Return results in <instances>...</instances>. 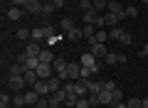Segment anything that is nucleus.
Instances as JSON below:
<instances>
[{
    "instance_id": "nucleus-22",
    "label": "nucleus",
    "mask_w": 148,
    "mask_h": 108,
    "mask_svg": "<svg viewBox=\"0 0 148 108\" xmlns=\"http://www.w3.org/2000/svg\"><path fill=\"white\" fill-rule=\"evenodd\" d=\"M82 17H84V25H94L96 17H99V12H96V10H89V12H84Z\"/></svg>"
},
{
    "instance_id": "nucleus-8",
    "label": "nucleus",
    "mask_w": 148,
    "mask_h": 108,
    "mask_svg": "<svg viewBox=\"0 0 148 108\" xmlns=\"http://www.w3.org/2000/svg\"><path fill=\"white\" fill-rule=\"evenodd\" d=\"M35 71H37V76H40V79H49V76H54V67H52V64H40Z\"/></svg>"
},
{
    "instance_id": "nucleus-38",
    "label": "nucleus",
    "mask_w": 148,
    "mask_h": 108,
    "mask_svg": "<svg viewBox=\"0 0 148 108\" xmlns=\"http://www.w3.org/2000/svg\"><path fill=\"white\" fill-rule=\"evenodd\" d=\"M111 93H114V103H121L123 101V91H121V88H114Z\"/></svg>"
},
{
    "instance_id": "nucleus-10",
    "label": "nucleus",
    "mask_w": 148,
    "mask_h": 108,
    "mask_svg": "<svg viewBox=\"0 0 148 108\" xmlns=\"http://www.w3.org/2000/svg\"><path fill=\"white\" fill-rule=\"evenodd\" d=\"M32 88H35V91L40 93V96H49V93H52V91H49V84H47V79H40V81H37Z\"/></svg>"
},
{
    "instance_id": "nucleus-24",
    "label": "nucleus",
    "mask_w": 148,
    "mask_h": 108,
    "mask_svg": "<svg viewBox=\"0 0 148 108\" xmlns=\"http://www.w3.org/2000/svg\"><path fill=\"white\" fill-rule=\"evenodd\" d=\"M94 10L104 15V12L109 10V0H94Z\"/></svg>"
},
{
    "instance_id": "nucleus-30",
    "label": "nucleus",
    "mask_w": 148,
    "mask_h": 108,
    "mask_svg": "<svg viewBox=\"0 0 148 108\" xmlns=\"http://www.w3.org/2000/svg\"><path fill=\"white\" fill-rule=\"evenodd\" d=\"M54 10H57V5H54V3H45V0H42V15H52Z\"/></svg>"
},
{
    "instance_id": "nucleus-45",
    "label": "nucleus",
    "mask_w": 148,
    "mask_h": 108,
    "mask_svg": "<svg viewBox=\"0 0 148 108\" xmlns=\"http://www.w3.org/2000/svg\"><path fill=\"white\" fill-rule=\"evenodd\" d=\"M54 5H57V10H59V7H64V0H54Z\"/></svg>"
},
{
    "instance_id": "nucleus-21",
    "label": "nucleus",
    "mask_w": 148,
    "mask_h": 108,
    "mask_svg": "<svg viewBox=\"0 0 148 108\" xmlns=\"http://www.w3.org/2000/svg\"><path fill=\"white\" fill-rule=\"evenodd\" d=\"M15 37H17V39H22V42H30V39H32V30H25V27H20V30L15 32Z\"/></svg>"
},
{
    "instance_id": "nucleus-11",
    "label": "nucleus",
    "mask_w": 148,
    "mask_h": 108,
    "mask_svg": "<svg viewBox=\"0 0 148 108\" xmlns=\"http://www.w3.org/2000/svg\"><path fill=\"white\" fill-rule=\"evenodd\" d=\"M79 62H82V67H91V69H94L96 64H99V59H96L94 54H91V52H86V54H82V59H79Z\"/></svg>"
},
{
    "instance_id": "nucleus-37",
    "label": "nucleus",
    "mask_w": 148,
    "mask_h": 108,
    "mask_svg": "<svg viewBox=\"0 0 148 108\" xmlns=\"http://www.w3.org/2000/svg\"><path fill=\"white\" fill-rule=\"evenodd\" d=\"M74 108H91V103H89V98H86V96H82L79 101H77V106H74Z\"/></svg>"
},
{
    "instance_id": "nucleus-2",
    "label": "nucleus",
    "mask_w": 148,
    "mask_h": 108,
    "mask_svg": "<svg viewBox=\"0 0 148 108\" xmlns=\"http://www.w3.org/2000/svg\"><path fill=\"white\" fill-rule=\"evenodd\" d=\"M52 67H54V74H57L62 81H67V67H69L67 59H64V57H57V59L52 62Z\"/></svg>"
},
{
    "instance_id": "nucleus-19",
    "label": "nucleus",
    "mask_w": 148,
    "mask_h": 108,
    "mask_svg": "<svg viewBox=\"0 0 148 108\" xmlns=\"http://www.w3.org/2000/svg\"><path fill=\"white\" fill-rule=\"evenodd\" d=\"M64 37H67V39H72V42H79L82 37H84V32H82V27H74V30H69Z\"/></svg>"
},
{
    "instance_id": "nucleus-13",
    "label": "nucleus",
    "mask_w": 148,
    "mask_h": 108,
    "mask_svg": "<svg viewBox=\"0 0 148 108\" xmlns=\"http://www.w3.org/2000/svg\"><path fill=\"white\" fill-rule=\"evenodd\" d=\"M22 76H25V81H27V86H35V84L37 81H40V76H37V71H35V69H25V74H22Z\"/></svg>"
},
{
    "instance_id": "nucleus-35",
    "label": "nucleus",
    "mask_w": 148,
    "mask_h": 108,
    "mask_svg": "<svg viewBox=\"0 0 148 108\" xmlns=\"http://www.w3.org/2000/svg\"><path fill=\"white\" fill-rule=\"evenodd\" d=\"M126 30H121V27H111V32H109V37H114V39H121V35Z\"/></svg>"
},
{
    "instance_id": "nucleus-6",
    "label": "nucleus",
    "mask_w": 148,
    "mask_h": 108,
    "mask_svg": "<svg viewBox=\"0 0 148 108\" xmlns=\"http://www.w3.org/2000/svg\"><path fill=\"white\" fill-rule=\"evenodd\" d=\"M25 54L27 57H40V54H42V42H27L25 44Z\"/></svg>"
},
{
    "instance_id": "nucleus-23",
    "label": "nucleus",
    "mask_w": 148,
    "mask_h": 108,
    "mask_svg": "<svg viewBox=\"0 0 148 108\" xmlns=\"http://www.w3.org/2000/svg\"><path fill=\"white\" fill-rule=\"evenodd\" d=\"M104 88V81H96V79H89V93H99Z\"/></svg>"
},
{
    "instance_id": "nucleus-49",
    "label": "nucleus",
    "mask_w": 148,
    "mask_h": 108,
    "mask_svg": "<svg viewBox=\"0 0 148 108\" xmlns=\"http://www.w3.org/2000/svg\"><path fill=\"white\" fill-rule=\"evenodd\" d=\"M143 5H148V0H143Z\"/></svg>"
},
{
    "instance_id": "nucleus-36",
    "label": "nucleus",
    "mask_w": 148,
    "mask_h": 108,
    "mask_svg": "<svg viewBox=\"0 0 148 108\" xmlns=\"http://www.w3.org/2000/svg\"><path fill=\"white\" fill-rule=\"evenodd\" d=\"M126 106H128V108H143V103H141V98H128Z\"/></svg>"
},
{
    "instance_id": "nucleus-16",
    "label": "nucleus",
    "mask_w": 148,
    "mask_h": 108,
    "mask_svg": "<svg viewBox=\"0 0 148 108\" xmlns=\"http://www.w3.org/2000/svg\"><path fill=\"white\" fill-rule=\"evenodd\" d=\"M47 84H49V91H52V93H54V91H59V88L64 86V81L57 76V74H54V76H49V79H47Z\"/></svg>"
},
{
    "instance_id": "nucleus-1",
    "label": "nucleus",
    "mask_w": 148,
    "mask_h": 108,
    "mask_svg": "<svg viewBox=\"0 0 148 108\" xmlns=\"http://www.w3.org/2000/svg\"><path fill=\"white\" fill-rule=\"evenodd\" d=\"M5 84H8V88L15 91V93H20V91H25V88H27L25 76H10V74H5Z\"/></svg>"
},
{
    "instance_id": "nucleus-14",
    "label": "nucleus",
    "mask_w": 148,
    "mask_h": 108,
    "mask_svg": "<svg viewBox=\"0 0 148 108\" xmlns=\"http://www.w3.org/2000/svg\"><path fill=\"white\" fill-rule=\"evenodd\" d=\"M22 96H25V103H27V106H35V103L40 101V98H42V96H40V93L35 91V88H30V91H25V93H22Z\"/></svg>"
},
{
    "instance_id": "nucleus-5",
    "label": "nucleus",
    "mask_w": 148,
    "mask_h": 108,
    "mask_svg": "<svg viewBox=\"0 0 148 108\" xmlns=\"http://www.w3.org/2000/svg\"><path fill=\"white\" fill-rule=\"evenodd\" d=\"M89 52L94 54L96 59H99V62H104V57L109 54V49H106V44H101V42H96V44H91V47H89Z\"/></svg>"
},
{
    "instance_id": "nucleus-9",
    "label": "nucleus",
    "mask_w": 148,
    "mask_h": 108,
    "mask_svg": "<svg viewBox=\"0 0 148 108\" xmlns=\"http://www.w3.org/2000/svg\"><path fill=\"white\" fill-rule=\"evenodd\" d=\"M104 20H106V27H119V22L126 20L123 15H114V12H104Z\"/></svg>"
},
{
    "instance_id": "nucleus-27",
    "label": "nucleus",
    "mask_w": 148,
    "mask_h": 108,
    "mask_svg": "<svg viewBox=\"0 0 148 108\" xmlns=\"http://www.w3.org/2000/svg\"><path fill=\"white\" fill-rule=\"evenodd\" d=\"M22 106H27L25 96H22V93H15V96H12V108H22Z\"/></svg>"
},
{
    "instance_id": "nucleus-26",
    "label": "nucleus",
    "mask_w": 148,
    "mask_h": 108,
    "mask_svg": "<svg viewBox=\"0 0 148 108\" xmlns=\"http://www.w3.org/2000/svg\"><path fill=\"white\" fill-rule=\"evenodd\" d=\"M12 106V96L10 93H0V108H10Z\"/></svg>"
},
{
    "instance_id": "nucleus-40",
    "label": "nucleus",
    "mask_w": 148,
    "mask_h": 108,
    "mask_svg": "<svg viewBox=\"0 0 148 108\" xmlns=\"http://www.w3.org/2000/svg\"><path fill=\"white\" fill-rule=\"evenodd\" d=\"M119 42H121V44H131V42H133V37L128 35V32H123V35H121V39H119Z\"/></svg>"
},
{
    "instance_id": "nucleus-48",
    "label": "nucleus",
    "mask_w": 148,
    "mask_h": 108,
    "mask_svg": "<svg viewBox=\"0 0 148 108\" xmlns=\"http://www.w3.org/2000/svg\"><path fill=\"white\" fill-rule=\"evenodd\" d=\"M45 3H54V0H45Z\"/></svg>"
},
{
    "instance_id": "nucleus-20",
    "label": "nucleus",
    "mask_w": 148,
    "mask_h": 108,
    "mask_svg": "<svg viewBox=\"0 0 148 108\" xmlns=\"http://www.w3.org/2000/svg\"><path fill=\"white\" fill-rule=\"evenodd\" d=\"M45 39H47L45 27H35V30H32V39H30V42H45Z\"/></svg>"
},
{
    "instance_id": "nucleus-39",
    "label": "nucleus",
    "mask_w": 148,
    "mask_h": 108,
    "mask_svg": "<svg viewBox=\"0 0 148 108\" xmlns=\"http://www.w3.org/2000/svg\"><path fill=\"white\" fill-rule=\"evenodd\" d=\"M86 98H89V103H91V106H101V101H99V93H89V96H86Z\"/></svg>"
},
{
    "instance_id": "nucleus-47",
    "label": "nucleus",
    "mask_w": 148,
    "mask_h": 108,
    "mask_svg": "<svg viewBox=\"0 0 148 108\" xmlns=\"http://www.w3.org/2000/svg\"><path fill=\"white\" fill-rule=\"evenodd\" d=\"M30 108H40V106H37V103H35V106H30Z\"/></svg>"
},
{
    "instance_id": "nucleus-28",
    "label": "nucleus",
    "mask_w": 148,
    "mask_h": 108,
    "mask_svg": "<svg viewBox=\"0 0 148 108\" xmlns=\"http://www.w3.org/2000/svg\"><path fill=\"white\" fill-rule=\"evenodd\" d=\"M82 32H84V39H89V37L96 35V25H84V27H82Z\"/></svg>"
},
{
    "instance_id": "nucleus-15",
    "label": "nucleus",
    "mask_w": 148,
    "mask_h": 108,
    "mask_svg": "<svg viewBox=\"0 0 148 108\" xmlns=\"http://www.w3.org/2000/svg\"><path fill=\"white\" fill-rule=\"evenodd\" d=\"M25 64H20V62H15V64H10V67H8V74H10V76H22V74H25Z\"/></svg>"
},
{
    "instance_id": "nucleus-43",
    "label": "nucleus",
    "mask_w": 148,
    "mask_h": 108,
    "mask_svg": "<svg viewBox=\"0 0 148 108\" xmlns=\"http://www.w3.org/2000/svg\"><path fill=\"white\" fill-rule=\"evenodd\" d=\"M10 5H17V7H25L27 0H10Z\"/></svg>"
},
{
    "instance_id": "nucleus-32",
    "label": "nucleus",
    "mask_w": 148,
    "mask_h": 108,
    "mask_svg": "<svg viewBox=\"0 0 148 108\" xmlns=\"http://www.w3.org/2000/svg\"><path fill=\"white\" fill-rule=\"evenodd\" d=\"M123 17H138V7L136 5H128L126 10H123Z\"/></svg>"
},
{
    "instance_id": "nucleus-46",
    "label": "nucleus",
    "mask_w": 148,
    "mask_h": 108,
    "mask_svg": "<svg viewBox=\"0 0 148 108\" xmlns=\"http://www.w3.org/2000/svg\"><path fill=\"white\" fill-rule=\"evenodd\" d=\"M141 103H143V108H148V96H146V98H141Z\"/></svg>"
},
{
    "instance_id": "nucleus-7",
    "label": "nucleus",
    "mask_w": 148,
    "mask_h": 108,
    "mask_svg": "<svg viewBox=\"0 0 148 108\" xmlns=\"http://www.w3.org/2000/svg\"><path fill=\"white\" fill-rule=\"evenodd\" d=\"M25 12H30V15H42V0H27Z\"/></svg>"
},
{
    "instance_id": "nucleus-12",
    "label": "nucleus",
    "mask_w": 148,
    "mask_h": 108,
    "mask_svg": "<svg viewBox=\"0 0 148 108\" xmlns=\"http://www.w3.org/2000/svg\"><path fill=\"white\" fill-rule=\"evenodd\" d=\"M5 15H8V20H12V22H15V20H20V17L25 15V7H17V5H12L10 10L5 12Z\"/></svg>"
},
{
    "instance_id": "nucleus-42",
    "label": "nucleus",
    "mask_w": 148,
    "mask_h": 108,
    "mask_svg": "<svg viewBox=\"0 0 148 108\" xmlns=\"http://www.w3.org/2000/svg\"><path fill=\"white\" fill-rule=\"evenodd\" d=\"M45 35H47V39H49V37H54V27L52 25H45Z\"/></svg>"
},
{
    "instance_id": "nucleus-3",
    "label": "nucleus",
    "mask_w": 148,
    "mask_h": 108,
    "mask_svg": "<svg viewBox=\"0 0 148 108\" xmlns=\"http://www.w3.org/2000/svg\"><path fill=\"white\" fill-rule=\"evenodd\" d=\"M82 79V62H69L67 67V81H77Z\"/></svg>"
},
{
    "instance_id": "nucleus-18",
    "label": "nucleus",
    "mask_w": 148,
    "mask_h": 108,
    "mask_svg": "<svg viewBox=\"0 0 148 108\" xmlns=\"http://www.w3.org/2000/svg\"><path fill=\"white\" fill-rule=\"evenodd\" d=\"M123 10H126V7H121V3H119V0H109V10H106V12H114V15H123Z\"/></svg>"
},
{
    "instance_id": "nucleus-34",
    "label": "nucleus",
    "mask_w": 148,
    "mask_h": 108,
    "mask_svg": "<svg viewBox=\"0 0 148 108\" xmlns=\"http://www.w3.org/2000/svg\"><path fill=\"white\" fill-rule=\"evenodd\" d=\"M77 101H79V96H77V93H69V96L64 98V106H77Z\"/></svg>"
},
{
    "instance_id": "nucleus-17",
    "label": "nucleus",
    "mask_w": 148,
    "mask_h": 108,
    "mask_svg": "<svg viewBox=\"0 0 148 108\" xmlns=\"http://www.w3.org/2000/svg\"><path fill=\"white\" fill-rule=\"evenodd\" d=\"M54 59H57V54H54L52 49H42V54H40V62L42 64H52Z\"/></svg>"
},
{
    "instance_id": "nucleus-4",
    "label": "nucleus",
    "mask_w": 148,
    "mask_h": 108,
    "mask_svg": "<svg viewBox=\"0 0 148 108\" xmlns=\"http://www.w3.org/2000/svg\"><path fill=\"white\" fill-rule=\"evenodd\" d=\"M74 93L77 96H89V79H77L74 81Z\"/></svg>"
},
{
    "instance_id": "nucleus-31",
    "label": "nucleus",
    "mask_w": 148,
    "mask_h": 108,
    "mask_svg": "<svg viewBox=\"0 0 148 108\" xmlns=\"http://www.w3.org/2000/svg\"><path fill=\"white\" fill-rule=\"evenodd\" d=\"M94 39H96V42H101V44H104V42L109 39V32H106V27H104V30H96V35H94Z\"/></svg>"
},
{
    "instance_id": "nucleus-41",
    "label": "nucleus",
    "mask_w": 148,
    "mask_h": 108,
    "mask_svg": "<svg viewBox=\"0 0 148 108\" xmlns=\"http://www.w3.org/2000/svg\"><path fill=\"white\" fill-rule=\"evenodd\" d=\"M104 88H106V91H114V88H119V86H116V81H111V79H109V81H104Z\"/></svg>"
},
{
    "instance_id": "nucleus-33",
    "label": "nucleus",
    "mask_w": 148,
    "mask_h": 108,
    "mask_svg": "<svg viewBox=\"0 0 148 108\" xmlns=\"http://www.w3.org/2000/svg\"><path fill=\"white\" fill-rule=\"evenodd\" d=\"M79 7L84 12H89V10H94V0H79Z\"/></svg>"
},
{
    "instance_id": "nucleus-29",
    "label": "nucleus",
    "mask_w": 148,
    "mask_h": 108,
    "mask_svg": "<svg viewBox=\"0 0 148 108\" xmlns=\"http://www.w3.org/2000/svg\"><path fill=\"white\" fill-rule=\"evenodd\" d=\"M104 64H109V67H114V64H119V54H114V52H109L104 57Z\"/></svg>"
},
{
    "instance_id": "nucleus-44",
    "label": "nucleus",
    "mask_w": 148,
    "mask_h": 108,
    "mask_svg": "<svg viewBox=\"0 0 148 108\" xmlns=\"http://www.w3.org/2000/svg\"><path fill=\"white\" fill-rule=\"evenodd\" d=\"M141 57H148V42L143 44V49H141Z\"/></svg>"
},
{
    "instance_id": "nucleus-25",
    "label": "nucleus",
    "mask_w": 148,
    "mask_h": 108,
    "mask_svg": "<svg viewBox=\"0 0 148 108\" xmlns=\"http://www.w3.org/2000/svg\"><path fill=\"white\" fill-rule=\"evenodd\" d=\"M74 27H77V25H74L72 17H62V32H64V35H67L69 30H74Z\"/></svg>"
}]
</instances>
